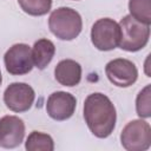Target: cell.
Masks as SVG:
<instances>
[{
  "mask_svg": "<svg viewBox=\"0 0 151 151\" xmlns=\"http://www.w3.org/2000/svg\"><path fill=\"white\" fill-rule=\"evenodd\" d=\"M54 77L63 86H77L81 80V66L76 60L64 59L57 64L54 68Z\"/></svg>",
  "mask_w": 151,
  "mask_h": 151,
  "instance_id": "11",
  "label": "cell"
},
{
  "mask_svg": "<svg viewBox=\"0 0 151 151\" xmlns=\"http://www.w3.org/2000/svg\"><path fill=\"white\" fill-rule=\"evenodd\" d=\"M4 61L7 72L12 76L27 74L34 66L32 50L27 44H15L9 47L4 55Z\"/></svg>",
  "mask_w": 151,
  "mask_h": 151,
  "instance_id": "6",
  "label": "cell"
},
{
  "mask_svg": "<svg viewBox=\"0 0 151 151\" xmlns=\"http://www.w3.org/2000/svg\"><path fill=\"white\" fill-rule=\"evenodd\" d=\"M77 99L73 94L64 91H57L50 94L46 101V111L54 120H66L76 111Z\"/></svg>",
  "mask_w": 151,
  "mask_h": 151,
  "instance_id": "9",
  "label": "cell"
},
{
  "mask_svg": "<svg viewBox=\"0 0 151 151\" xmlns=\"http://www.w3.org/2000/svg\"><path fill=\"white\" fill-rule=\"evenodd\" d=\"M84 118L96 137L106 138L116 126V107L107 96L99 92L91 93L84 101Z\"/></svg>",
  "mask_w": 151,
  "mask_h": 151,
  "instance_id": "1",
  "label": "cell"
},
{
  "mask_svg": "<svg viewBox=\"0 0 151 151\" xmlns=\"http://www.w3.org/2000/svg\"><path fill=\"white\" fill-rule=\"evenodd\" d=\"M137 114L140 118L151 117V86L146 85L137 96L136 99Z\"/></svg>",
  "mask_w": 151,
  "mask_h": 151,
  "instance_id": "16",
  "label": "cell"
},
{
  "mask_svg": "<svg viewBox=\"0 0 151 151\" xmlns=\"http://www.w3.org/2000/svg\"><path fill=\"white\" fill-rule=\"evenodd\" d=\"M120 41L119 47L127 52H137L144 48L150 38V25L143 24L130 14L125 15L120 22Z\"/></svg>",
  "mask_w": 151,
  "mask_h": 151,
  "instance_id": "3",
  "label": "cell"
},
{
  "mask_svg": "<svg viewBox=\"0 0 151 151\" xmlns=\"http://www.w3.org/2000/svg\"><path fill=\"white\" fill-rule=\"evenodd\" d=\"M120 26L111 18L98 19L91 28V41L99 51H111L119 46Z\"/></svg>",
  "mask_w": 151,
  "mask_h": 151,
  "instance_id": "4",
  "label": "cell"
},
{
  "mask_svg": "<svg viewBox=\"0 0 151 151\" xmlns=\"http://www.w3.org/2000/svg\"><path fill=\"white\" fill-rule=\"evenodd\" d=\"M129 11L136 20L146 25L151 24V0H129Z\"/></svg>",
  "mask_w": 151,
  "mask_h": 151,
  "instance_id": "14",
  "label": "cell"
},
{
  "mask_svg": "<svg viewBox=\"0 0 151 151\" xmlns=\"http://www.w3.org/2000/svg\"><path fill=\"white\" fill-rule=\"evenodd\" d=\"M107 79L118 87H129L136 83L138 78V70L136 65L124 58H117L109 61L105 66Z\"/></svg>",
  "mask_w": 151,
  "mask_h": 151,
  "instance_id": "7",
  "label": "cell"
},
{
  "mask_svg": "<svg viewBox=\"0 0 151 151\" xmlns=\"http://www.w3.org/2000/svg\"><path fill=\"white\" fill-rule=\"evenodd\" d=\"M50 31L60 40L76 39L83 28L80 14L71 7H59L48 18Z\"/></svg>",
  "mask_w": 151,
  "mask_h": 151,
  "instance_id": "2",
  "label": "cell"
},
{
  "mask_svg": "<svg viewBox=\"0 0 151 151\" xmlns=\"http://www.w3.org/2000/svg\"><path fill=\"white\" fill-rule=\"evenodd\" d=\"M1 83H2V76H1V71H0V85H1Z\"/></svg>",
  "mask_w": 151,
  "mask_h": 151,
  "instance_id": "17",
  "label": "cell"
},
{
  "mask_svg": "<svg viewBox=\"0 0 151 151\" xmlns=\"http://www.w3.org/2000/svg\"><path fill=\"white\" fill-rule=\"evenodd\" d=\"M122 146L127 151H145L151 145V127L143 119L131 120L120 133Z\"/></svg>",
  "mask_w": 151,
  "mask_h": 151,
  "instance_id": "5",
  "label": "cell"
},
{
  "mask_svg": "<svg viewBox=\"0 0 151 151\" xmlns=\"http://www.w3.org/2000/svg\"><path fill=\"white\" fill-rule=\"evenodd\" d=\"M21 9L33 17H41L50 12L52 0H18Z\"/></svg>",
  "mask_w": 151,
  "mask_h": 151,
  "instance_id": "15",
  "label": "cell"
},
{
  "mask_svg": "<svg viewBox=\"0 0 151 151\" xmlns=\"http://www.w3.org/2000/svg\"><path fill=\"white\" fill-rule=\"evenodd\" d=\"M25 137V123L17 116H4L0 118V147H18Z\"/></svg>",
  "mask_w": 151,
  "mask_h": 151,
  "instance_id": "10",
  "label": "cell"
},
{
  "mask_svg": "<svg viewBox=\"0 0 151 151\" xmlns=\"http://www.w3.org/2000/svg\"><path fill=\"white\" fill-rule=\"evenodd\" d=\"M35 98L34 90L26 83H12L4 92V101L13 112H26Z\"/></svg>",
  "mask_w": 151,
  "mask_h": 151,
  "instance_id": "8",
  "label": "cell"
},
{
  "mask_svg": "<svg viewBox=\"0 0 151 151\" xmlns=\"http://www.w3.org/2000/svg\"><path fill=\"white\" fill-rule=\"evenodd\" d=\"M55 53V46L50 39H39L32 48V59L37 68L44 70L52 61Z\"/></svg>",
  "mask_w": 151,
  "mask_h": 151,
  "instance_id": "12",
  "label": "cell"
},
{
  "mask_svg": "<svg viewBox=\"0 0 151 151\" xmlns=\"http://www.w3.org/2000/svg\"><path fill=\"white\" fill-rule=\"evenodd\" d=\"M25 149L27 151H53L54 142L47 133L32 131L26 139Z\"/></svg>",
  "mask_w": 151,
  "mask_h": 151,
  "instance_id": "13",
  "label": "cell"
}]
</instances>
